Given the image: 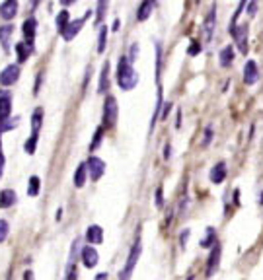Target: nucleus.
Returning a JSON list of instances; mask_svg holds the SVG:
<instances>
[{"instance_id":"obj_1","label":"nucleus","mask_w":263,"mask_h":280,"mask_svg":"<svg viewBox=\"0 0 263 280\" xmlns=\"http://www.w3.org/2000/svg\"><path fill=\"white\" fill-rule=\"evenodd\" d=\"M117 84L121 90H133L138 84V74H136L135 67H133V60L129 57L119 58V64H117Z\"/></svg>"},{"instance_id":"obj_2","label":"nucleus","mask_w":263,"mask_h":280,"mask_svg":"<svg viewBox=\"0 0 263 280\" xmlns=\"http://www.w3.org/2000/svg\"><path fill=\"white\" fill-rule=\"evenodd\" d=\"M140 251H143V242H140V238H136L133 247H131V251H129L125 267H123V271L119 274V280H131V274L135 271L136 261H138V257H140Z\"/></svg>"},{"instance_id":"obj_3","label":"nucleus","mask_w":263,"mask_h":280,"mask_svg":"<svg viewBox=\"0 0 263 280\" xmlns=\"http://www.w3.org/2000/svg\"><path fill=\"white\" fill-rule=\"evenodd\" d=\"M117 99L113 96L106 97V103H104V128L106 126H113L117 123Z\"/></svg>"},{"instance_id":"obj_4","label":"nucleus","mask_w":263,"mask_h":280,"mask_svg":"<svg viewBox=\"0 0 263 280\" xmlns=\"http://www.w3.org/2000/svg\"><path fill=\"white\" fill-rule=\"evenodd\" d=\"M86 169H88V175H90L94 181H97V179H102V175L106 171V162H104L102 158H97V156H92L86 162Z\"/></svg>"},{"instance_id":"obj_5","label":"nucleus","mask_w":263,"mask_h":280,"mask_svg":"<svg viewBox=\"0 0 263 280\" xmlns=\"http://www.w3.org/2000/svg\"><path fill=\"white\" fill-rule=\"evenodd\" d=\"M18 78H19V64H8L0 72V84L4 88L14 86L18 82Z\"/></svg>"},{"instance_id":"obj_6","label":"nucleus","mask_w":263,"mask_h":280,"mask_svg":"<svg viewBox=\"0 0 263 280\" xmlns=\"http://www.w3.org/2000/svg\"><path fill=\"white\" fill-rule=\"evenodd\" d=\"M230 33H232V37L236 39V45L240 49V53L246 55V53H248V26H246V24L236 26V28L230 29Z\"/></svg>"},{"instance_id":"obj_7","label":"nucleus","mask_w":263,"mask_h":280,"mask_svg":"<svg viewBox=\"0 0 263 280\" xmlns=\"http://www.w3.org/2000/svg\"><path fill=\"white\" fill-rule=\"evenodd\" d=\"M88 16H90V12H88V14L82 19H74V21H68V26L65 28V31L60 33V35H63V39H65V41H72V39L76 37L78 33H80V29L84 28V24H86Z\"/></svg>"},{"instance_id":"obj_8","label":"nucleus","mask_w":263,"mask_h":280,"mask_svg":"<svg viewBox=\"0 0 263 280\" xmlns=\"http://www.w3.org/2000/svg\"><path fill=\"white\" fill-rule=\"evenodd\" d=\"M257 80H259V68H257V62H255V60H248L246 67H244V84L253 86Z\"/></svg>"},{"instance_id":"obj_9","label":"nucleus","mask_w":263,"mask_h":280,"mask_svg":"<svg viewBox=\"0 0 263 280\" xmlns=\"http://www.w3.org/2000/svg\"><path fill=\"white\" fill-rule=\"evenodd\" d=\"M80 257H82V265H84L86 269H94V267L97 265V261H99V255H97L96 247H92V245L82 247Z\"/></svg>"},{"instance_id":"obj_10","label":"nucleus","mask_w":263,"mask_h":280,"mask_svg":"<svg viewBox=\"0 0 263 280\" xmlns=\"http://www.w3.org/2000/svg\"><path fill=\"white\" fill-rule=\"evenodd\" d=\"M214 24H216V4L211 6L209 14L205 16V24H203V31H205V39L211 41L214 33Z\"/></svg>"},{"instance_id":"obj_11","label":"nucleus","mask_w":263,"mask_h":280,"mask_svg":"<svg viewBox=\"0 0 263 280\" xmlns=\"http://www.w3.org/2000/svg\"><path fill=\"white\" fill-rule=\"evenodd\" d=\"M12 111V94L8 90H0V121H6Z\"/></svg>"},{"instance_id":"obj_12","label":"nucleus","mask_w":263,"mask_h":280,"mask_svg":"<svg viewBox=\"0 0 263 280\" xmlns=\"http://www.w3.org/2000/svg\"><path fill=\"white\" fill-rule=\"evenodd\" d=\"M218 263H220V245L214 243L211 247V255H209V261H207V274L213 276L214 271L218 269Z\"/></svg>"},{"instance_id":"obj_13","label":"nucleus","mask_w":263,"mask_h":280,"mask_svg":"<svg viewBox=\"0 0 263 280\" xmlns=\"http://www.w3.org/2000/svg\"><path fill=\"white\" fill-rule=\"evenodd\" d=\"M226 175H228V171H226V164H224V162H218V164H216L213 169H211L209 179H211V183L220 185L224 179H226Z\"/></svg>"},{"instance_id":"obj_14","label":"nucleus","mask_w":263,"mask_h":280,"mask_svg":"<svg viewBox=\"0 0 263 280\" xmlns=\"http://www.w3.org/2000/svg\"><path fill=\"white\" fill-rule=\"evenodd\" d=\"M33 53V41H19L16 45V55H18V62H26L29 58V55Z\"/></svg>"},{"instance_id":"obj_15","label":"nucleus","mask_w":263,"mask_h":280,"mask_svg":"<svg viewBox=\"0 0 263 280\" xmlns=\"http://www.w3.org/2000/svg\"><path fill=\"white\" fill-rule=\"evenodd\" d=\"M18 14V0H4L0 4V16L4 19H12Z\"/></svg>"},{"instance_id":"obj_16","label":"nucleus","mask_w":263,"mask_h":280,"mask_svg":"<svg viewBox=\"0 0 263 280\" xmlns=\"http://www.w3.org/2000/svg\"><path fill=\"white\" fill-rule=\"evenodd\" d=\"M86 240L92 245H99V243L104 242V230H102V226H90L88 228V232H86Z\"/></svg>"},{"instance_id":"obj_17","label":"nucleus","mask_w":263,"mask_h":280,"mask_svg":"<svg viewBox=\"0 0 263 280\" xmlns=\"http://www.w3.org/2000/svg\"><path fill=\"white\" fill-rule=\"evenodd\" d=\"M18 203V197L12 189H2L0 191V208H10Z\"/></svg>"},{"instance_id":"obj_18","label":"nucleus","mask_w":263,"mask_h":280,"mask_svg":"<svg viewBox=\"0 0 263 280\" xmlns=\"http://www.w3.org/2000/svg\"><path fill=\"white\" fill-rule=\"evenodd\" d=\"M152 10H154V0H143V4L138 6V12H136V19L138 21H146L150 18Z\"/></svg>"},{"instance_id":"obj_19","label":"nucleus","mask_w":263,"mask_h":280,"mask_svg":"<svg viewBox=\"0 0 263 280\" xmlns=\"http://www.w3.org/2000/svg\"><path fill=\"white\" fill-rule=\"evenodd\" d=\"M12 35H14V28L6 24V26H2L0 28V45L4 51H8L10 49V41H12Z\"/></svg>"},{"instance_id":"obj_20","label":"nucleus","mask_w":263,"mask_h":280,"mask_svg":"<svg viewBox=\"0 0 263 280\" xmlns=\"http://www.w3.org/2000/svg\"><path fill=\"white\" fill-rule=\"evenodd\" d=\"M35 29H37V21H35V18H28L24 21V26H22L24 37L28 39V41H33V37H35Z\"/></svg>"},{"instance_id":"obj_21","label":"nucleus","mask_w":263,"mask_h":280,"mask_svg":"<svg viewBox=\"0 0 263 280\" xmlns=\"http://www.w3.org/2000/svg\"><path fill=\"white\" fill-rule=\"evenodd\" d=\"M86 177H88V169H86V164H80L74 171V187L82 189L86 185Z\"/></svg>"},{"instance_id":"obj_22","label":"nucleus","mask_w":263,"mask_h":280,"mask_svg":"<svg viewBox=\"0 0 263 280\" xmlns=\"http://www.w3.org/2000/svg\"><path fill=\"white\" fill-rule=\"evenodd\" d=\"M107 88H109V62L104 64L102 68V74H99V86H97V92L99 94H106Z\"/></svg>"},{"instance_id":"obj_23","label":"nucleus","mask_w":263,"mask_h":280,"mask_svg":"<svg viewBox=\"0 0 263 280\" xmlns=\"http://www.w3.org/2000/svg\"><path fill=\"white\" fill-rule=\"evenodd\" d=\"M41 123H43V109L37 107V109L33 111V115H31V135H39Z\"/></svg>"},{"instance_id":"obj_24","label":"nucleus","mask_w":263,"mask_h":280,"mask_svg":"<svg viewBox=\"0 0 263 280\" xmlns=\"http://www.w3.org/2000/svg\"><path fill=\"white\" fill-rule=\"evenodd\" d=\"M232 58H234V49L232 47H224L222 51H220V55H218V60H220L222 67H230Z\"/></svg>"},{"instance_id":"obj_25","label":"nucleus","mask_w":263,"mask_h":280,"mask_svg":"<svg viewBox=\"0 0 263 280\" xmlns=\"http://www.w3.org/2000/svg\"><path fill=\"white\" fill-rule=\"evenodd\" d=\"M68 21H70V14H68L67 10H60L57 16V29L63 33L65 31V28L68 26Z\"/></svg>"},{"instance_id":"obj_26","label":"nucleus","mask_w":263,"mask_h":280,"mask_svg":"<svg viewBox=\"0 0 263 280\" xmlns=\"http://www.w3.org/2000/svg\"><path fill=\"white\" fill-rule=\"evenodd\" d=\"M39 185H41V181H39L37 175H31V177H29V183H28V195L29 197H37L39 195Z\"/></svg>"},{"instance_id":"obj_27","label":"nucleus","mask_w":263,"mask_h":280,"mask_svg":"<svg viewBox=\"0 0 263 280\" xmlns=\"http://www.w3.org/2000/svg\"><path fill=\"white\" fill-rule=\"evenodd\" d=\"M106 43H107V28L102 26V28H99V35H97V53H104V51H106Z\"/></svg>"},{"instance_id":"obj_28","label":"nucleus","mask_w":263,"mask_h":280,"mask_svg":"<svg viewBox=\"0 0 263 280\" xmlns=\"http://www.w3.org/2000/svg\"><path fill=\"white\" fill-rule=\"evenodd\" d=\"M102 136H104V126H99L96 131V135L92 138V142H90V152H96L99 144H102Z\"/></svg>"},{"instance_id":"obj_29","label":"nucleus","mask_w":263,"mask_h":280,"mask_svg":"<svg viewBox=\"0 0 263 280\" xmlns=\"http://www.w3.org/2000/svg\"><path fill=\"white\" fill-rule=\"evenodd\" d=\"M24 150H26V154H35V150H37V135L29 136L28 140H26Z\"/></svg>"},{"instance_id":"obj_30","label":"nucleus","mask_w":263,"mask_h":280,"mask_svg":"<svg viewBox=\"0 0 263 280\" xmlns=\"http://www.w3.org/2000/svg\"><path fill=\"white\" fill-rule=\"evenodd\" d=\"M207 233H209V235H207V240H203V242H201V245H203V247H213V245H214V240H216L214 228H209V230H207Z\"/></svg>"},{"instance_id":"obj_31","label":"nucleus","mask_w":263,"mask_h":280,"mask_svg":"<svg viewBox=\"0 0 263 280\" xmlns=\"http://www.w3.org/2000/svg\"><path fill=\"white\" fill-rule=\"evenodd\" d=\"M8 232H10L8 222H6V220H0V243L8 238Z\"/></svg>"},{"instance_id":"obj_32","label":"nucleus","mask_w":263,"mask_h":280,"mask_svg":"<svg viewBox=\"0 0 263 280\" xmlns=\"http://www.w3.org/2000/svg\"><path fill=\"white\" fill-rule=\"evenodd\" d=\"M154 199H156V206H158V208H162V206H164V189H162V187H158V189H156Z\"/></svg>"},{"instance_id":"obj_33","label":"nucleus","mask_w":263,"mask_h":280,"mask_svg":"<svg viewBox=\"0 0 263 280\" xmlns=\"http://www.w3.org/2000/svg\"><path fill=\"white\" fill-rule=\"evenodd\" d=\"M244 6H246V0H240V8L234 12V16H232V21H230V28H234V24H236V19L240 18V14H242V10Z\"/></svg>"},{"instance_id":"obj_34","label":"nucleus","mask_w":263,"mask_h":280,"mask_svg":"<svg viewBox=\"0 0 263 280\" xmlns=\"http://www.w3.org/2000/svg\"><path fill=\"white\" fill-rule=\"evenodd\" d=\"M255 14H257V0H252V4L248 6V16H250V18H253Z\"/></svg>"},{"instance_id":"obj_35","label":"nucleus","mask_w":263,"mask_h":280,"mask_svg":"<svg viewBox=\"0 0 263 280\" xmlns=\"http://www.w3.org/2000/svg\"><path fill=\"white\" fill-rule=\"evenodd\" d=\"M199 51H201V47H199V43H197V41H193V43H191V49H189V51H187V53H189V55H199Z\"/></svg>"},{"instance_id":"obj_36","label":"nucleus","mask_w":263,"mask_h":280,"mask_svg":"<svg viewBox=\"0 0 263 280\" xmlns=\"http://www.w3.org/2000/svg\"><path fill=\"white\" fill-rule=\"evenodd\" d=\"M65 280H76V269H74V267H72V265H70V267H68L67 278H65Z\"/></svg>"},{"instance_id":"obj_37","label":"nucleus","mask_w":263,"mask_h":280,"mask_svg":"<svg viewBox=\"0 0 263 280\" xmlns=\"http://www.w3.org/2000/svg\"><path fill=\"white\" fill-rule=\"evenodd\" d=\"M211 136H213V131H211V128H207V135L203 136V146L211 144Z\"/></svg>"},{"instance_id":"obj_38","label":"nucleus","mask_w":263,"mask_h":280,"mask_svg":"<svg viewBox=\"0 0 263 280\" xmlns=\"http://www.w3.org/2000/svg\"><path fill=\"white\" fill-rule=\"evenodd\" d=\"M170 109H172V105H166L164 111H162V119H166L168 117V113H170Z\"/></svg>"},{"instance_id":"obj_39","label":"nucleus","mask_w":263,"mask_h":280,"mask_svg":"<svg viewBox=\"0 0 263 280\" xmlns=\"http://www.w3.org/2000/svg\"><path fill=\"white\" fill-rule=\"evenodd\" d=\"M2 171H4V156H0V177H2Z\"/></svg>"},{"instance_id":"obj_40","label":"nucleus","mask_w":263,"mask_h":280,"mask_svg":"<svg viewBox=\"0 0 263 280\" xmlns=\"http://www.w3.org/2000/svg\"><path fill=\"white\" fill-rule=\"evenodd\" d=\"M94 280H107V274H106V272H99V274H97Z\"/></svg>"},{"instance_id":"obj_41","label":"nucleus","mask_w":263,"mask_h":280,"mask_svg":"<svg viewBox=\"0 0 263 280\" xmlns=\"http://www.w3.org/2000/svg\"><path fill=\"white\" fill-rule=\"evenodd\" d=\"M187 235H189V230H185L184 235H181V245H184V243H185V240H187Z\"/></svg>"},{"instance_id":"obj_42","label":"nucleus","mask_w":263,"mask_h":280,"mask_svg":"<svg viewBox=\"0 0 263 280\" xmlns=\"http://www.w3.org/2000/svg\"><path fill=\"white\" fill-rule=\"evenodd\" d=\"M37 4H39V0H31V2H29L31 8H37Z\"/></svg>"},{"instance_id":"obj_43","label":"nucleus","mask_w":263,"mask_h":280,"mask_svg":"<svg viewBox=\"0 0 263 280\" xmlns=\"http://www.w3.org/2000/svg\"><path fill=\"white\" fill-rule=\"evenodd\" d=\"M60 2H63V6H68V4H72L74 0H60Z\"/></svg>"},{"instance_id":"obj_44","label":"nucleus","mask_w":263,"mask_h":280,"mask_svg":"<svg viewBox=\"0 0 263 280\" xmlns=\"http://www.w3.org/2000/svg\"><path fill=\"white\" fill-rule=\"evenodd\" d=\"M187 280H193V276H189V278H187Z\"/></svg>"},{"instance_id":"obj_45","label":"nucleus","mask_w":263,"mask_h":280,"mask_svg":"<svg viewBox=\"0 0 263 280\" xmlns=\"http://www.w3.org/2000/svg\"><path fill=\"white\" fill-rule=\"evenodd\" d=\"M99 2H107V0H99Z\"/></svg>"}]
</instances>
